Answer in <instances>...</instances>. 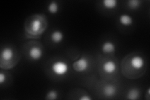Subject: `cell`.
I'll return each mask as SVG.
<instances>
[{
	"label": "cell",
	"instance_id": "6da1fadb",
	"mask_svg": "<svg viewBox=\"0 0 150 100\" xmlns=\"http://www.w3.org/2000/svg\"><path fill=\"white\" fill-rule=\"evenodd\" d=\"M47 23L45 18L41 15H35L31 18V21L26 26L28 34L33 36L41 35L46 31Z\"/></svg>",
	"mask_w": 150,
	"mask_h": 100
},
{
	"label": "cell",
	"instance_id": "7a4b0ae2",
	"mask_svg": "<svg viewBox=\"0 0 150 100\" xmlns=\"http://www.w3.org/2000/svg\"><path fill=\"white\" fill-rule=\"evenodd\" d=\"M51 71L56 76L62 77L67 74L69 71V66L65 61L62 60L56 61L51 65Z\"/></svg>",
	"mask_w": 150,
	"mask_h": 100
},
{
	"label": "cell",
	"instance_id": "3957f363",
	"mask_svg": "<svg viewBox=\"0 0 150 100\" xmlns=\"http://www.w3.org/2000/svg\"><path fill=\"white\" fill-rule=\"evenodd\" d=\"M73 68L77 73H81L85 71L89 68L90 62L86 57L82 56L81 58L74 61L73 63Z\"/></svg>",
	"mask_w": 150,
	"mask_h": 100
},
{
	"label": "cell",
	"instance_id": "277c9868",
	"mask_svg": "<svg viewBox=\"0 0 150 100\" xmlns=\"http://www.w3.org/2000/svg\"><path fill=\"white\" fill-rule=\"evenodd\" d=\"M131 66L134 70H142L145 65V61L143 57L141 55H134L130 60Z\"/></svg>",
	"mask_w": 150,
	"mask_h": 100
},
{
	"label": "cell",
	"instance_id": "5b68a950",
	"mask_svg": "<svg viewBox=\"0 0 150 100\" xmlns=\"http://www.w3.org/2000/svg\"><path fill=\"white\" fill-rule=\"evenodd\" d=\"M15 56V51L11 47L6 46L3 48L1 52V63L5 61L6 63L11 61Z\"/></svg>",
	"mask_w": 150,
	"mask_h": 100
},
{
	"label": "cell",
	"instance_id": "8992f818",
	"mask_svg": "<svg viewBox=\"0 0 150 100\" xmlns=\"http://www.w3.org/2000/svg\"><path fill=\"white\" fill-rule=\"evenodd\" d=\"M43 56V51L40 47L34 46H32L29 51V56L33 61L40 60Z\"/></svg>",
	"mask_w": 150,
	"mask_h": 100
},
{
	"label": "cell",
	"instance_id": "52a82bcc",
	"mask_svg": "<svg viewBox=\"0 0 150 100\" xmlns=\"http://www.w3.org/2000/svg\"><path fill=\"white\" fill-rule=\"evenodd\" d=\"M103 70L106 74H113L117 69V65L112 60H108L105 61L102 66Z\"/></svg>",
	"mask_w": 150,
	"mask_h": 100
},
{
	"label": "cell",
	"instance_id": "ba28073f",
	"mask_svg": "<svg viewBox=\"0 0 150 100\" xmlns=\"http://www.w3.org/2000/svg\"><path fill=\"white\" fill-rule=\"evenodd\" d=\"M101 50L104 53H111L116 51V46L113 42L111 41H106L103 43L101 46Z\"/></svg>",
	"mask_w": 150,
	"mask_h": 100
},
{
	"label": "cell",
	"instance_id": "9c48e42d",
	"mask_svg": "<svg viewBox=\"0 0 150 100\" xmlns=\"http://www.w3.org/2000/svg\"><path fill=\"white\" fill-rule=\"evenodd\" d=\"M117 91L116 87L115 85L108 84L105 86L104 88L103 89V94H105V96L108 98H111L113 97L116 94Z\"/></svg>",
	"mask_w": 150,
	"mask_h": 100
},
{
	"label": "cell",
	"instance_id": "30bf717a",
	"mask_svg": "<svg viewBox=\"0 0 150 100\" xmlns=\"http://www.w3.org/2000/svg\"><path fill=\"white\" fill-rule=\"evenodd\" d=\"M64 38L63 33L60 30L53 31L51 34V40L55 44H59L62 43L64 40Z\"/></svg>",
	"mask_w": 150,
	"mask_h": 100
},
{
	"label": "cell",
	"instance_id": "8fae6325",
	"mask_svg": "<svg viewBox=\"0 0 150 100\" xmlns=\"http://www.w3.org/2000/svg\"><path fill=\"white\" fill-rule=\"evenodd\" d=\"M119 22L124 26H130L133 24V19L128 14H123L119 17Z\"/></svg>",
	"mask_w": 150,
	"mask_h": 100
},
{
	"label": "cell",
	"instance_id": "7c38bea8",
	"mask_svg": "<svg viewBox=\"0 0 150 100\" xmlns=\"http://www.w3.org/2000/svg\"><path fill=\"white\" fill-rule=\"evenodd\" d=\"M140 92L139 89L137 88H133L129 89V91L126 94V98L128 99L131 100H136L138 99L139 97Z\"/></svg>",
	"mask_w": 150,
	"mask_h": 100
},
{
	"label": "cell",
	"instance_id": "4fadbf2b",
	"mask_svg": "<svg viewBox=\"0 0 150 100\" xmlns=\"http://www.w3.org/2000/svg\"><path fill=\"white\" fill-rule=\"evenodd\" d=\"M102 4L106 9H112L118 6V1L117 0H103Z\"/></svg>",
	"mask_w": 150,
	"mask_h": 100
},
{
	"label": "cell",
	"instance_id": "5bb4252c",
	"mask_svg": "<svg viewBox=\"0 0 150 100\" xmlns=\"http://www.w3.org/2000/svg\"><path fill=\"white\" fill-rule=\"evenodd\" d=\"M47 9H48V11L50 13L54 15L59 11V4L56 1H52L49 3Z\"/></svg>",
	"mask_w": 150,
	"mask_h": 100
},
{
	"label": "cell",
	"instance_id": "9a60e30c",
	"mask_svg": "<svg viewBox=\"0 0 150 100\" xmlns=\"http://www.w3.org/2000/svg\"><path fill=\"white\" fill-rule=\"evenodd\" d=\"M127 4L129 8L131 9H136L140 7L142 2L139 1V0H129L127 2Z\"/></svg>",
	"mask_w": 150,
	"mask_h": 100
},
{
	"label": "cell",
	"instance_id": "2e32d148",
	"mask_svg": "<svg viewBox=\"0 0 150 100\" xmlns=\"http://www.w3.org/2000/svg\"><path fill=\"white\" fill-rule=\"evenodd\" d=\"M58 92L56 91L54 89H51L50 91H49L46 94V99H56L58 98Z\"/></svg>",
	"mask_w": 150,
	"mask_h": 100
},
{
	"label": "cell",
	"instance_id": "e0dca14e",
	"mask_svg": "<svg viewBox=\"0 0 150 100\" xmlns=\"http://www.w3.org/2000/svg\"><path fill=\"white\" fill-rule=\"evenodd\" d=\"M6 81V75L3 72L0 73V84H2Z\"/></svg>",
	"mask_w": 150,
	"mask_h": 100
},
{
	"label": "cell",
	"instance_id": "ac0fdd59",
	"mask_svg": "<svg viewBox=\"0 0 150 100\" xmlns=\"http://www.w3.org/2000/svg\"><path fill=\"white\" fill-rule=\"evenodd\" d=\"M79 100H92L93 98L91 96H89L88 95H83L78 99Z\"/></svg>",
	"mask_w": 150,
	"mask_h": 100
},
{
	"label": "cell",
	"instance_id": "d6986e66",
	"mask_svg": "<svg viewBox=\"0 0 150 100\" xmlns=\"http://www.w3.org/2000/svg\"><path fill=\"white\" fill-rule=\"evenodd\" d=\"M149 94H150V88H148V96H149Z\"/></svg>",
	"mask_w": 150,
	"mask_h": 100
}]
</instances>
